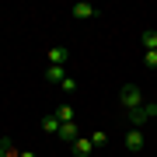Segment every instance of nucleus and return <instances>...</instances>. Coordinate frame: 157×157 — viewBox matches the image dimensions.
<instances>
[{
  "instance_id": "1",
  "label": "nucleus",
  "mask_w": 157,
  "mask_h": 157,
  "mask_svg": "<svg viewBox=\"0 0 157 157\" xmlns=\"http://www.w3.org/2000/svg\"><path fill=\"white\" fill-rule=\"evenodd\" d=\"M119 105H122L126 112H136V108L143 105V94H140V87H136V84H126L122 91H119Z\"/></svg>"
},
{
  "instance_id": "2",
  "label": "nucleus",
  "mask_w": 157,
  "mask_h": 157,
  "mask_svg": "<svg viewBox=\"0 0 157 157\" xmlns=\"http://www.w3.org/2000/svg\"><path fill=\"white\" fill-rule=\"evenodd\" d=\"M147 119H157V105H140L133 115H129V122H133L136 129H140V126L147 122Z\"/></svg>"
},
{
  "instance_id": "3",
  "label": "nucleus",
  "mask_w": 157,
  "mask_h": 157,
  "mask_svg": "<svg viewBox=\"0 0 157 157\" xmlns=\"http://www.w3.org/2000/svg\"><path fill=\"white\" fill-rule=\"evenodd\" d=\"M45 59H49V67H67V63H70V49H67V45H52Z\"/></svg>"
},
{
  "instance_id": "4",
  "label": "nucleus",
  "mask_w": 157,
  "mask_h": 157,
  "mask_svg": "<svg viewBox=\"0 0 157 157\" xmlns=\"http://www.w3.org/2000/svg\"><path fill=\"white\" fill-rule=\"evenodd\" d=\"M122 143H126V150H143V143H147V136H143V129H129V133L122 136Z\"/></svg>"
},
{
  "instance_id": "5",
  "label": "nucleus",
  "mask_w": 157,
  "mask_h": 157,
  "mask_svg": "<svg viewBox=\"0 0 157 157\" xmlns=\"http://www.w3.org/2000/svg\"><path fill=\"white\" fill-rule=\"evenodd\" d=\"M94 14H98L94 4H87V0H77V4H73V17H77V21H91Z\"/></svg>"
},
{
  "instance_id": "6",
  "label": "nucleus",
  "mask_w": 157,
  "mask_h": 157,
  "mask_svg": "<svg viewBox=\"0 0 157 157\" xmlns=\"http://www.w3.org/2000/svg\"><path fill=\"white\" fill-rule=\"evenodd\" d=\"M56 136H59V140H63V143H70V147H73V143H77V140H80V133H77V122H63Z\"/></svg>"
},
{
  "instance_id": "7",
  "label": "nucleus",
  "mask_w": 157,
  "mask_h": 157,
  "mask_svg": "<svg viewBox=\"0 0 157 157\" xmlns=\"http://www.w3.org/2000/svg\"><path fill=\"white\" fill-rule=\"evenodd\" d=\"M91 150H94V143H91V136H80V140L73 143V157H91Z\"/></svg>"
},
{
  "instance_id": "8",
  "label": "nucleus",
  "mask_w": 157,
  "mask_h": 157,
  "mask_svg": "<svg viewBox=\"0 0 157 157\" xmlns=\"http://www.w3.org/2000/svg\"><path fill=\"white\" fill-rule=\"evenodd\" d=\"M67 77V67H45V84H59Z\"/></svg>"
},
{
  "instance_id": "9",
  "label": "nucleus",
  "mask_w": 157,
  "mask_h": 157,
  "mask_svg": "<svg viewBox=\"0 0 157 157\" xmlns=\"http://www.w3.org/2000/svg\"><path fill=\"white\" fill-rule=\"evenodd\" d=\"M140 42H143L147 52H157V32H154V28H147V32L140 35Z\"/></svg>"
},
{
  "instance_id": "10",
  "label": "nucleus",
  "mask_w": 157,
  "mask_h": 157,
  "mask_svg": "<svg viewBox=\"0 0 157 157\" xmlns=\"http://www.w3.org/2000/svg\"><path fill=\"white\" fill-rule=\"evenodd\" d=\"M59 126H63V122H59V119H56V112L42 119V129H45V133H59Z\"/></svg>"
},
{
  "instance_id": "11",
  "label": "nucleus",
  "mask_w": 157,
  "mask_h": 157,
  "mask_svg": "<svg viewBox=\"0 0 157 157\" xmlns=\"http://www.w3.org/2000/svg\"><path fill=\"white\" fill-rule=\"evenodd\" d=\"M56 119H59V122H73V105H59L56 108Z\"/></svg>"
},
{
  "instance_id": "12",
  "label": "nucleus",
  "mask_w": 157,
  "mask_h": 157,
  "mask_svg": "<svg viewBox=\"0 0 157 157\" xmlns=\"http://www.w3.org/2000/svg\"><path fill=\"white\" fill-rule=\"evenodd\" d=\"M59 91H67V94H73V91H77V80H73V77H63V80H59Z\"/></svg>"
},
{
  "instance_id": "13",
  "label": "nucleus",
  "mask_w": 157,
  "mask_h": 157,
  "mask_svg": "<svg viewBox=\"0 0 157 157\" xmlns=\"http://www.w3.org/2000/svg\"><path fill=\"white\" fill-rule=\"evenodd\" d=\"M91 143H94V147H105V143H108V133H101V129L91 133Z\"/></svg>"
},
{
  "instance_id": "14",
  "label": "nucleus",
  "mask_w": 157,
  "mask_h": 157,
  "mask_svg": "<svg viewBox=\"0 0 157 157\" xmlns=\"http://www.w3.org/2000/svg\"><path fill=\"white\" fill-rule=\"evenodd\" d=\"M143 63H147V67H154V70H157V52H143Z\"/></svg>"
},
{
  "instance_id": "15",
  "label": "nucleus",
  "mask_w": 157,
  "mask_h": 157,
  "mask_svg": "<svg viewBox=\"0 0 157 157\" xmlns=\"http://www.w3.org/2000/svg\"><path fill=\"white\" fill-rule=\"evenodd\" d=\"M21 157H35V154H32V150H21Z\"/></svg>"
},
{
  "instance_id": "16",
  "label": "nucleus",
  "mask_w": 157,
  "mask_h": 157,
  "mask_svg": "<svg viewBox=\"0 0 157 157\" xmlns=\"http://www.w3.org/2000/svg\"><path fill=\"white\" fill-rule=\"evenodd\" d=\"M0 157H4V140H0Z\"/></svg>"
},
{
  "instance_id": "17",
  "label": "nucleus",
  "mask_w": 157,
  "mask_h": 157,
  "mask_svg": "<svg viewBox=\"0 0 157 157\" xmlns=\"http://www.w3.org/2000/svg\"><path fill=\"white\" fill-rule=\"evenodd\" d=\"M0 140H4V136H0Z\"/></svg>"
}]
</instances>
